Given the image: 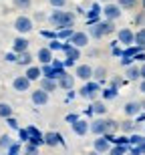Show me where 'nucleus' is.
Masks as SVG:
<instances>
[{"label": "nucleus", "instance_id": "f257e3e1", "mask_svg": "<svg viewBox=\"0 0 145 155\" xmlns=\"http://www.w3.org/2000/svg\"><path fill=\"white\" fill-rule=\"evenodd\" d=\"M48 20H51V24L57 30H63V28H71L75 24V14L73 12H67V10H54Z\"/></svg>", "mask_w": 145, "mask_h": 155}, {"label": "nucleus", "instance_id": "f03ea898", "mask_svg": "<svg viewBox=\"0 0 145 155\" xmlns=\"http://www.w3.org/2000/svg\"><path fill=\"white\" fill-rule=\"evenodd\" d=\"M117 129V121L113 119H95L89 123V131L95 133L97 137H101V135H109V133H113Z\"/></svg>", "mask_w": 145, "mask_h": 155}, {"label": "nucleus", "instance_id": "7ed1b4c3", "mask_svg": "<svg viewBox=\"0 0 145 155\" xmlns=\"http://www.w3.org/2000/svg\"><path fill=\"white\" fill-rule=\"evenodd\" d=\"M91 35L95 36V38H101V36L105 35H111V32H115V26H113V22H109V20H101V22H95L93 26H91V30H89Z\"/></svg>", "mask_w": 145, "mask_h": 155}, {"label": "nucleus", "instance_id": "20e7f679", "mask_svg": "<svg viewBox=\"0 0 145 155\" xmlns=\"http://www.w3.org/2000/svg\"><path fill=\"white\" fill-rule=\"evenodd\" d=\"M99 91H101V87H99V83H93V81H87L85 85L81 87V97L85 99H95L99 95Z\"/></svg>", "mask_w": 145, "mask_h": 155}, {"label": "nucleus", "instance_id": "39448f33", "mask_svg": "<svg viewBox=\"0 0 145 155\" xmlns=\"http://www.w3.org/2000/svg\"><path fill=\"white\" fill-rule=\"evenodd\" d=\"M111 149V141L107 139V135H101V137H97L93 141V151H97V153L101 155H107V151Z\"/></svg>", "mask_w": 145, "mask_h": 155}, {"label": "nucleus", "instance_id": "423d86ee", "mask_svg": "<svg viewBox=\"0 0 145 155\" xmlns=\"http://www.w3.org/2000/svg\"><path fill=\"white\" fill-rule=\"evenodd\" d=\"M26 133H28V143L35 145V147H41V145H44V139H42V133L36 129V127H26Z\"/></svg>", "mask_w": 145, "mask_h": 155}, {"label": "nucleus", "instance_id": "0eeeda50", "mask_svg": "<svg viewBox=\"0 0 145 155\" xmlns=\"http://www.w3.org/2000/svg\"><path fill=\"white\" fill-rule=\"evenodd\" d=\"M14 28H16L20 35H26V32L32 30V20H30L28 16H18L16 20H14Z\"/></svg>", "mask_w": 145, "mask_h": 155}, {"label": "nucleus", "instance_id": "6e6552de", "mask_svg": "<svg viewBox=\"0 0 145 155\" xmlns=\"http://www.w3.org/2000/svg\"><path fill=\"white\" fill-rule=\"evenodd\" d=\"M69 45H73L75 48H83V46L89 45V36L87 32H73L69 38Z\"/></svg>", "mask_w": 145, "mask_h": 155}, {"label": "nucleus", "instance_id": "1a4fd4ad", "mask_svg": "<svg viewBox=\"0 0 145 155\" xmlns=\"http://www.w3.org/2000/svg\"><path fill=\"white\" fill-rule=\"evenodd\" d=\"M103 14L107 16V20H109V22H113L115 18L121 16V10H119V6H117V4H111V2H109V4L103 8Z\"/></svg>", "mask_w": 145, "mask_h": 155}, {"label": "nucleus", "instance_id": "9d476101", "mask_svg": "<svg viewBox=\"0 0 145 155\" xmlns=\"http://www.w3.org/2000/svg\"><path fill=\"white\" fill-rule=\"evenodd\" d=\"M42 139H44V145L48 147H54V145H63V137L58 133L51 131V133H42Z\"/></svg>", "mask_w": 145, "mask_h": 155}, {"label": "nucleus", "instance_id": "9b49d317", "mask_svg": "<svg viewBox=\"0 0 145 155\" xmlns=\"http://www.w3.org/2000/svg\"><path fill=\"white\" fill-rule=\"evenodd\" d=\"M12 87H14V91H18V93H24V91H28L30 89V81L26 79V77H16V79L12 81Z\"/></svg>", "mask_w": 145, "mask_h": 155}, {"label": "nucleus", "instance_id": "f8f14e48", "mask_svg": "<svg viewBox=\"0 0 145 155\" xmlns=\"http://www.w3.org/2000/svg\"><path fill=\"white\" fill-rule=\"evenodd\" d=\"M32 103H35L36 107L47 105V103H48V93H44L42 89H36V91H32Z\"/></svg>", "mask_w": 145, "mask_h": 155}, {"label": "nucleus", "instance_id": "ddd939ff", "mask_svg": "<svg viewBox=\"0 0 145 155\" xmlns=\"http://www.w3.org/2000/svg\"><path fill=\"white\" fill-rule=\"evenodd\" d=\"M75 77H79V79L83 81H91V77H93V69L89 67V64H79L75 71Z\"/></svg>", "mask_w": 145, "mask_h": 155}, {"label": "nucleus", "instance_id": "4468645a", "mask_svg": "<svg viewBox=\"0 0 145 155\" xmlns=\"http://www.w3.org/2000/svg\"><path fill=\"white\" fill-rule=\"evenodd\" d=\"M73 125V131L77 133V135H87V131H89V121H85V119H77L75 123H71Z\"/></svg>", "mask_w": 145, "mask_h": 155}, {"label": "nucleus", "instance_id": "2eb2a0df", "mask_svg": "<svg viewBox=\"0 0 145 155\" xmlns=\"http://www.w3.org/2000/svg\"><path fill=\"white\" fill-rule=\"evenodd\" d=\"M63 51H64V54H67V58H69V61H75V63H77V58H81L79 48H75V46L69 45V42H64V45H63Z\"/></svg>", "mask_w": 145, "mask_h": 155}, {"label": "nucleus", "instance_id": "dca6fc26", "mask_svg": "<svg viewBox=\"0 0 145 155\" xmlns=\"http://www.w3.org/2000/svg\"><path fill=\"white\" fill-rule=\"evenodd\" d=\"M129 145L137 147L139 153L145 155V137H143V135H131V137H129Z\"/></svg>", "mask_w": 145, "mask_h": 155}, {"label": "nucleus", "instance_id": "f3484780", "mask_svg": "<svg viewBox=\"0 0 145 155\" xmlns=\"http://www.w3.org/2000/svg\"><path fill=\"white\" fill-rule=\"evenodd\" d=\"M117 38H119V42H123V45H133V38H135V35L131 32L129 28H121L119 30V35H117Z\"/></svg>", "mask_w": 145, "mask_h": 155}, {"label": "nucleus", "instance_id": "a211bd4d", "mask_svg": "<svg viewBox=\"0 0 145 155\" xmlns=\"http://www.w3.org/2000/svg\"><path fill=\"white\" fill-rule=\"evenodd\" d=\"M141 107H143V105H141V103H137V101H129V103L125 105V107H123V111H125V115L135 117V115H137V113L141 111Z\"/></svg>", "mask_w": 145, "mask_h": 155}, {"label": "nucleus", "instance_id": "6ab92c4d", "mask_svg": "<svg viewBox=\"0 0 145 155\" xmlns=\"http://www.w3.org/2000/svg\"><path fill=\"white\" fill-rule=\"evenodd\" d=\"M57 87H63V89H67V91H73V87H75V79L64 73V75L57 81Z\"/></svg>", "mask_w": 145, "mask_h": 155}, {"label": "nucleus", "instance_id": "aec40b11", "mask_svg": "<svg viewBox=\"0 0 145 155\" xmlns=\"http://www.w3.org/2000/svg\"><path fill=\"white\" fill-rule=\"evenodd\" d=\"M12 48H14V52H16V54H20V52H26V51H28V40L24 38V36H18V38L14 40Z\"/></svg>", "mask_w": 145, "mask_h": 155}, {"label": "nucleus", "instance_id": "412c9836", "mask_svg": "<svg viewBox=\"0 0 145 155\" xmlns=\"http://www.w3.org/2000/svg\"><path fill=\"white\" fill-rule=\"evenodd\" d=\"M38 85H41V89H42L44 93H51V91H54V89H57V81L41 77V79H38Z\"/></svg>", "mask_w": 145, "mask_h": 155}, {"label": "nucleus", "instance_id": "4be33fe9", "mask_svg": "<svg viewBox=\"0 0 145 155\" xmlns=\"http://www.w3.org/2000/svg\"><path fill=\"white\" fill-rule=\"evenodd\" d=\"M36 58H38L42 64H51V61H52V52L48 51V48H38V52H36Z\"/></svg>", "mask_w": 145, "mask_h": 155}, {"label": "nucleus", "instance_id": "5701e85b", "mask_svg": "<svg viewBox=\"0 0 145 155\" xmlns=\"http://www.w3.org/2000/svg\"><path fill=\"white\" fill-rule=\"evenodd\" d=\"M24 77H26V79L32 83V81H38L42 75H41V69H38V67H28V69H26V75H24Z\"/></svg>", "mask_w": 145, "mask_h": 155}, {"label": "nucleus", "instance_id": "b1692460", "mask_svg": "<svg viewBox=\"0 0 145 155\" xmlns=\"http://www.w3.org/2000/svg\"><path fill=\"white\" fill-rule=\"evenodd\" d=\"M16 63H18V64H24V67H30V63H32V57L28 54V51H26V52H20V54L16 57Z\"/></svg>", "mask_w": 145, "mask_h": 155}, {"label": "nucleus", "instance_id": "393cba45", "mask_svg": "<svg viewBox=\"0 0 145 155\" xmlns=\"http://www.w3.org/2000/svg\"><path fill=\"white\" fill-rule=\"evenodd\" d=\"M0 117H2V119L12 117V107L8 103H0Z\"/></svg>", "mask_w": 145, "mask_h": 155}, {"label": "nucleus", "instance_id": "a878e982", "mask_svg": "<svg viewBox=\"0 0 145 155\" xmlns=\"http://www.w3.org/2000/svg\"><path fill=\"white\" fill-rule=\"evenodd\" d=\"M133 42H135V45H137V46H139V48H145V28H141L139 32L135 35Z\"/></svg>", "mask_w": 145, "mask_h": 155}, {"label": "nucleus", "instance_id": "bb28decb", "mask_svg": "<svg viewBox=\"0 0 145 155\" xmlns=\"http://www.w3.org/2000/svg\"><path fill=\"white\" fill-rule=\"evenodd\" d=\"M125 153H127V147L125 145H115V147H111L107 151V155H125Z\"/></svg>", "mask_w": 145, "mask_h": 155}, {"label": "nucleus", "instance_id": "cd10ccee", "mask_svg": "<svg viewBox=\"0 0 145 155\" xmlns=\"http://www.w3.org/2000/svg\"><path fill=\"white\" fill-rule=\"evenodd\" d=\"M127 79L129 81L139 79V67H129V69H127Z\"/></svg>", "mask_w": 145, "mask_h": 155}, {"label": "nucleus", "instance_id": "c85d7f7f", "mask_svg": "<svg viewBox=\"0 0 145 155\" xmlns=\"http://www.w3.org/2000/svg\"><path fill=\"white\" fill-rule=\"evenodd\" d=\"M91 111H93V113H97V115H105L107 107H105L103 103H93V105H91Z\"/></svg>", "mask_w": 145, "mask_h": 155}, {"label": "nucleus", "instance_id": "c756f323", "mask_svg": "<svg viewBox=\"0 0 145 155\" xmlns=\"http://www.w3.org/2000/svg\"><path fill=\"white\" fill-rule=\"evenodd\" d=\"M48 51H63V42H61V40H57V38H52L51 42H48V46H47Z\"/></svg>", "mask_w": 145, "mask_h": 155}, {"label": "nucleus", "instance_id": "7c9ffc66", "mask_svg": "<svg viewBox=\"0 0 145 155\" xmlns=\"http://www.w3.org/2000/svg\"><path fill=\"white\" fill-rule=\"evenodd\" d=\"M22 155H38V147L26 143V145H24V149H22Z\"/></svg>", "mask_w": 145, "mask_h": 155}, {"label": "nucleus", "instance_id": "2f4dec72", "mask_svg": "<svg viewBox=\"0 0 145 155\" xmlns=\"http://www.w3.org/2000/svg\"><path fill=\"white\" fill-rule=\"evenodd\" d=\"M12 2H14V6H16V8H22V10L30 8V4H32V0H12Z\"/></svg>", "mask_w": 145, "mask_h": 155}, {"label": "nucleus", "instance_id": "473e14b6", "mask_svg": "<svg viewBox=\"0 0 145 155\" xmlns=\"http://www.w3.org/2000/svg\"><path fill=\"white\" fill-rule=\"evenodd\" d=\"M115 97H117V89L115 87H109V89L103 91V99H115Z\"/></svg>", "mask_w": 145, "mask_h": 155}, {"label": "nucleus", "instance_id": "72a5a7b5", "mask_svg": "<svg viewBox=\"0 0 145 155\" xmlns=\"http://www.w3.org/2000/svg\"><path fill=\"white\" fill-rule=\"evenodd\" d=\"M10 145H12L10 135H2V137H0V147H2V149H8Z\"/></svg>", "mask_w": 145, "mask_h": 155}, {"label": "nucleus", "instance_id": "f704fd0d", "mask_svg": "<svg viewBox=\"0 0 145 155\" xmlns=\"http://www.w3.org/2000/svg\"><path fill=\"white\" fill-rule=\"evenodd\" d=\"M6 155H20V143H12L6 149Z\"/></svg>", "mask_w": 145, "mask_h": 155}, {"label": "nucleus", "instance_id": "c9c22d12", "mask_svg": "<svg viewBox=\"0 0 145 155\" xmlns=\"http://www.w3.org/2000/svg\"><path fill=\"white\" fill-rule=\"evenodd\" d=\"M119 6H121V8H135V6H137V0H119Z\"/></svg>", "mask_w": 145, "mask_h": 155}, {"label": "nucleus", "instance_id": "e433bc0d", "mask_svg": "<svg viewBox=\"0 0 145 155\" xmlns=\"http://www.w3.org/2000/svg\"><path fill=\"white\" fill-rule=\"evenodd\" d=\"M105 75H107V71H105L103 67H99V69L93 71V77H95L97 81H105Z\"/></svg>", "mask_w": 145, "mask_h": 155}, {"label": "nucleus", "instance_id": "4c0bfd02", "mask_svg": "<svg viewBox=\"0 0 145 155\" xmlns=\"http://www.w3.org/2000/svg\"><path fill=\"white\" fill-rule=\"evenodd\" d=\"M71 28H63V30H58V32H54V38H71Z\"/></svg>", "mask_w": 145, "mask_h": 155}, {"label": "nucleus", "instance_id": "58836bf2", "mask_svg": "<svg viewBox=\"0 0 145 155\" xmlns=\"http://www.w3.org/2000/svg\"><path fill=\"white\" fill-rule=\"evenodd\" d=\"M135 127H137V123H133V121H123V123H121L123 131H133Z\"/></svg>", "mask_w": 145, "mask_h": 155}, {"label": "nucleus", "instance_id": "ea45409f", "mask_svg": "<svg viewBox=\"0 0 145 155\" xmlns=\"http://www.w3.org/2000/svg\"><path fill=\"white\" fill-rule=\"evenodd\" d=\"M18 137H20V143H28V133H26V129H18Z\"/></svg>", "mask_w": 145, "mask_h": 155}, {"label": "nucleus", "instance_id": "a19ab883", "mask_svg": "<svg viewBox=\"0 0 145 155\" xmlns=\"http://www.w3.org/2000/svg\"><path fill=\"white\" fill-rule=\"evenodd\" d=\"M6 123H8V127H10V129H20V127H18V121L14 119V117H8V119H6Z\"/></svg>", "mask_w": 145, "mask_h": 155}, {"label": "nucleus", "instance_id": "79ce46f5", "mask_svg": "<svg viewBox=\"0 0 145 155\" xmlns=\"http://www.w3.org/2000/svg\"><path fill=\"white\" fill-rule=\"evenodd\" d=\"M51 67H52V69H57V71H64L63 63H61V61H57V58H54V61H51Z\"/></svg>", "mask_w": 145, "mask_h": 155}, {"label": "nucleus", "instance_id": "37998d69", "mask_svg": "<svg viewBox=\"0 0 145 155\" xmlns=\"http://www.w3.org/2000/svg\"><path fill=\"white\" fill-rule=\"evenodd\" d=\"M48 2H51L54 8H61V6H64V2H67V0H48Z\"/></svg>", "mask_w": 145, "mask_h": 155}, {"label": "nucleus", "instance_id": "c03bdc74", "mask_svg": "<svg viewBox=\"0 0 145 155\" xmlns=\"http://www.w3.org/2000/svg\"><path fill=\"white\" fill-rule=\"evenodd\" d=\"M4 58L8 61V63H16V52H8Z\"/></svg>", "mask_w": 145, "mask_h": 155}, {"label": "nucleus", "instance_id": "a18cd8bd", "mask_svg": "<svg viewBox=\"0 0 145 155\" xmlns=\"http://www.w3.org/2000/svg\"><path fill=\"white\" fill-rule=\"evenodd\" d=\"M77 119H79L77 115H67V123H75Z\"/></svg>", "mask_w": 145, "mask_h": 155}, {"label": "nucleus", "instance_id": "49530a36", "mask_svg": "<svg viewBox=\"0 0 145 155\" xmlns=\"http://www.w3.org/2000/svg\"><path fill=\"white\" fill-rule=\"evenodd\" d=\"M63 67H75V61H69V58H67L63 63Z\"/></svg>", "mask_w": 145, "mask_h": 155}, {"label": "nucleus", "instance_id": "de8ad7c7", "mask_svg": "<svg viewBox=\"0 0 145 155\" xmlns=\"http://www.w3.org/2000/svg\"><path fill=\"white\" fill-rule=\"evenodd\" d=\"M139 77H143V81H145V63H143V67L139 69Z\"/></svg>", "mask_w": 145, "mask_h": 155}, {"label": "nucleus", "instance_id": "09e8293b", "mask_svg": "<svg viewBox=\"0 0 145 155\" xmlns=\"http://www.w3.org/2000/svg\"><path fill=\"white\" fill-rule=\"evenodd\" d=\"M139 91H141V93H143V95H145V81H143V83H141V85H139Z\"/></svg>", "mask_w": 145, "mask_h": 155}, {"label": "nucleus", "instance_id": "8fccbe9b", "mask_svg": "<svg viewBox=\"0 0 145 155\" xmlns=\"http://www.w3.org/2000/svg\"><path fill=\"white\" fill-rule=\"evenodd\" d=\"M87 155H101V153H97V151H89Z\"/></svg>", "mask_w": 145, "mask_h": 155}, {"label": "nucleus", "instance_id": "3c124183", "mask_svg": "<svg viewBox=\"0 0 145 155\" xmlns=\"http://www.w3.org/2000/svg\"><path fill=\"white\" fill-rule=\"evenodd\" d=\"M101 2H111V0H101Z\"/></svg>", "mask_w": 145, "mask_h": 155}, {"label": "nucleus", "instance_id": "603ef678", "mask_svg": "<svg viewBox=\"0 0 145 155\" xmlns=\"http://www.w3.org/2000/svg\"><path fill=\"white\" fill-rule=\"evenodd\" d=\"M141 2H143V8H145V0H141Z\"/></svg>", "mask_w": 145, "mask_h": 155}]
</instances>
